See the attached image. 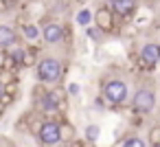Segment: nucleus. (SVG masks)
I'll return each mask as SVG.
<instances>
[{"label":"nucleus","instance_id":"nucleus-20","mask_svg":"<svg viewBox=\"0 0 160 147\" xmlns=\"http://www.w3.org/2000/svg\"><path fill=\"white\" fill-rule=\"evenodd\" d=\"M7 9H9V5L5 3V0H0V11H7Z\"/></svg>","mask_w":160,"mask_h":147},{"label":"nucleus","instance_id":"nucleus-15","mask_svg":"<svg viewBox=\"0 0 160 147\" xmlns=\"http://www.w3.org/2000/svg\"><path fill=\"white\" fill-rule=\"evenodd\" d=\"M149 143H151L153 147H160V127H158V125L149 129Z\"/></svg>","mask_w":160,"mask_h":147},{"label":"nucleus","instance_id":"nucleus-9","mask_svg":"<svg viewBox=\"0 0 160 147\" xmlns=\"http://www.w3.org/2000/svg\"><path fill=\"white\" fill-rule=\"evenodd\" d=\"M16 42H18L16 31L7 24H0V48H11Z\"/></svg>","mask_w":160,"mask_h":147},{"label":"nucleus","instance_id":"nucleus-23","mask_svg":"<svg viewBox=\"0 0 160 147\" xmlns=\"http://www.w3.org/2000/svg\"><path fill=\"white\" fill-rule=\"evenodd\" d=\"M158 51H160V44H158Z\"/></svg>","mask_w":160,"mask_h":147},{"label":"nucleus","instance_id":"nucleus-18","mask_svg":"<svg viewBox=\"0 0 160 147\" xmlns=\"http://www.w3.org/2000/svg\"><path fill=\"white\" fill-rule=\"evenodd\" d=\"M66 145H68V147H86V140H79V138L75 136V138H72V140H68Z\"/></svg>","mask_w":160,"mask_h":147},{"label":"nucleus","instance_id":"nucleus-12","mask_svg":"<svg viewBox=\"0 0 160 147\" xmlns=\"http://www.w3.org/2000/svg\"><path fill=\"white\" fill-rule=\"evenodd\" d=\"M22 35H24L27 40H31V42H33V40H38V38H40V29H38L35 24H24V27H22Z\"/></svg>","mask_w":160,"mask_h":147},{"label":"nucleus","instance_id":"nucleus-5","mask_svg":"<svg viewBox=\"0 0 160 147\" xmlns=\"http://www.w3.org/2000/svg\"><path fill=\"white\" fill-rule=\"evenodd\" d=\"M160 62V51H158V44H145L138 53V66L142 70H151L156 64Z\"/></svg>","mask_w":160,"mask_h":147},{"label":"nucleus","instance_id":"nucleus-11","mask_svg":"<svg viewBox=\"0 0 160 147\" xmlns=\"http://www.w3.org/2000/svg\"><path fill=\"white\" fill-rule=\"evenodd\" d=\"M75 136H77L75 127H72L70 123H66V121H59V138H62V143H68V140H72Z\"/></svg>","mask_w":160,"mask_h":147},{"label":"nucleus","instance_id":"nucleus-10","mask_svg":"<svg viewBox=\"0 0 160 147\" xmlns=\"http://www.w3.org/2000/svg\"><path fill=\"white\" fill-rule=\"evenodd\" d=\"M35 64H38V51H35V48H24V51H22L20 66H24V68H31V66H35Z\"/></svg>","mask_w":160,"mask_h":147},{"label":"nucleus","instance_id":"nucleus-21","mask_svg":"<svg viewBox=\"0 0 160 147\" xmlns=\"http://www.w3.org/2000/svg\"><path fill=\"white\" fill-rule=\"evenodd\" d=\"M142 5H145V7H153V5H156V0H142Z\"/></svg>","mask_w":160,"mask_h":147},{"label":"nucleus","instance_id":"nucleus-14","mask_svg":"<svg viewBox=\"0 0 160 147\" xmlns=\"http://www.w3.org/2000/svg\"><path fill=\"white\" fill-rule=\"evenodd\" d=\"M121 147H147V143H145L140 136H127Z\"/></svg>","mask_w":160,"mask_h":147},{"label":"nucleus","instance_id":"nucleus-19","mask_svg":"<svg viewBox=\"0 0 160 147\" xmlns=\"http://www.w3.org/2000/svg\"><path fill=\"white\" fill-rule=\"evenodd\" d=\"M88 38H90V40H99V33H97L94 29H88Z\"/></svg>","mask_w":160,"mask_h":147},{"label":"nucleus","instance_id":"nucleus-2","mask_svg":"<svg viewBox=\"0 0 160 147\" xmlns=\"http://www.w3.org/2000/svg\"><path fill=\"white\" fill-rule=\"evenodd\" d=\"M127 84L123 79H110L103 84V99L112 105H121L127 99Z\"/></svg>","mask_w":160,"mask_h":147},{"label":"nucleus","instance_id":"nucleus-6","mask_svg":"<svg viewBox=\"0 0 160 147\" xmlns=\"http://www.w3.org/2000/svg\"><path fill=\"white\" fill-rule=\"evenodd\" d=\"M114 13H112V9L108 7V5H103V7H99L97 11H94V24L99 27V31H103V33H112L114 31Z\"/></svg>","mask_w":160,"mask_h":147},{"label":"nucleus","instance_id":"nucleus-7","mask_svg":"<svg viewBox=\"0 0 160 147\" xmlns=\"http://www.w3.org/2000/svg\"><path fill=\"white\" fill-rule=\"evenodd\" d=\"M64 35H66V29L57 22H46L42 29V40L46 44H59L64 42Z\"/></svg>","mask_w":160,"mask_h":147},{"label":"nucleus","instance_id":"nucleus-22","mask_svg":"<svg viewBox=\"0 0 160 147\" xmlns=\"http://www.w3.org/2000/svg\"><path fill=\"white\" fill-rule=\"evenodd\" d=\"M0 97H2V84H0Z\"/></svg>","mask_w":160,"mask_h":147},{"label":"nucleus","instance_id":"nucleus-3","mask_svg":"<svg viewBox=\"0 0 160 147\" xmlns=\"http://www.w3.org/2000/svg\"><path fill=\"white\" fill-rule=\"evenodd\" d=\"M38 140L44 145V147H55L57 143H62L59 138V121H42L40 123V129H38Z\"/></svg>","mask_w":160,"mask_h":147},{"label":"nucleus","instance_id":"nucleus-13","mask_svg":"<svg viewBox=\"0 0 160 147\" xmlns=\"http://www.w3.org/2000/svg\"><path fill=\"white\" fill-rule=\"evenodd\" d=\"M99 134H101L99 125H88V127H86V143H97Z\"/></svg>","mask_w":160,"mask_h":147},{"label":"nucleus","instance_id":"nucleus-24","mask_svg":"<svg viewBox=\"0 0 160 147\" xmlns=\"http://www.w3.org/2000/svg\"><path fill=\"white\" fill-rule=\"evenodd\" d=\"M108 3H110V0H108Z\"/></svg>","mask_w":160,"mask_h":147},{"label":"nucleus","instance_id":"nucleus-8","mask_svg":"<svg viewBox=\"0 0 160 147\" xmlns=\"http://www.w3.org/2000/svg\"><path fill=\"white\" fill-rule=\"evenodd\" d=\"M110 9L114 18H132L136 13V3L134 0H110Z\"/></svg>","mask_w":160,"mask_h":147},{"label":"nucleus","instance_id":"nucleus-1","mask_svg":"<svg viewBox=\"0 0 160 147\" xmlns=\"http://www.w3.org/2000/svg\"><path fill=\"white\" fill-rule=\"evenodd\" d=\"M35 70H38L35 75H38L40 84H55L64 75V64L55 57H44V59H38Z\"/></svg>","mask_w":160,"mask_h":147},{"label":"nucleus","instance_id":"nucleus-17","mask_svg":"<svg viewBox=\"0 0 160 147\" xmlns=\"http://www.w3.org/2000/svg\"><path fill=\"white\" fill-rule=\"evenodd\" d=\"M79 90H81V86H79V84H70V86H68V94H70V97H77V94H79Z\"/></svg>","mask_w":160,"mask_h":147},{"label":"nucleus","instance_id":"nucleus-4","mask_svg":"<svg viewBox=\"0 0 160 147\" xmlns=\"http://www.w3.org/2000/svg\"><path fill=\"white\" fill-rule=\"evenodd\" d=\"M132 105H134V110H136L138 114H149V112H153V108H156V92H153L151 88H147V86L138 88L136 94H134Z\"/></svg>","mask_w":160,"mask_h":147},{"label":"nucleus","instance_id":"nucleus-16","mask_svg":"<svg viewBox=\"0 0 160 147\" xmlns=\"http://www.w3.org/2000/svg\"><path fill=\"white\" fill-rule=\"evenodd\" d=\"M90 18H92V13H90L88 9H83V11H79V16H77V22H79L81 27H88V24H90Z\"/></svg>","mask_w":160,"mask_h":147}]
</instances>
